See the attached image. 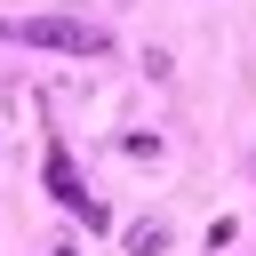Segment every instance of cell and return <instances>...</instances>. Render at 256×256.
Masks as SVG:
<instances>
[{
	"instance_id": "1",
	"label": "cell",
	"mask_w": 256,
	"mask_h": 256,
	"mask_svg": "<svg viewBox=\"0 0 256 256\" xmlns=\"http://www.w3.org/2000/svg\"><path fill=\"white\" fill-rule=\"evenodd\" d=\"M0 40L56 48V56H104V48H112V32L88 24V16H16V24H0Z\"/></svg>"
},
{
	"instance_id": "2",
	"label": "cell",
	"mask_w": 256,
	"mask_h": 256,
	"mask_svg": "<svg viewBox=\"0 0 256 256\" xmlns=\"http://www.w3.org/2000/svg\"><path fill=\"white\" fill-rule=\"evenodd\" d=\"M40 176H48V200H56V208H72L80 224H104V208H96V192L80 184V168H72V152H48V168H40Z\"/></svg>"
},
{
	"instance_id": "3",
	"label": "cell",
	"mask_w": 256,
	"mask_h": 256,
	"mask_svg": "<svg viewBox=\"0 0 256 256\" xmlns=\"http://www.w3.org/2000/svg\"><path fill=\"white\" fill-rule=\"evenodd\" d=\"M128 248H136V256H160V248H168V224H160V216H136V224H128Z\"/></svg>"
},
{
	"instance_id": "4",
	"label": "cell",
	"mask_w": 256,
	"mask_h": 256,
	"mask_svg": "<svg viewBox=\"0 0 256 256\" xmlns=\"http://www.w3.org/2000/svg\"><path fill=\"white\" fill-rule=\"evenodd\" d=\"M56 256H80V248H72V240H64V248H56Z\"/></svg>"
}]
</instances>
